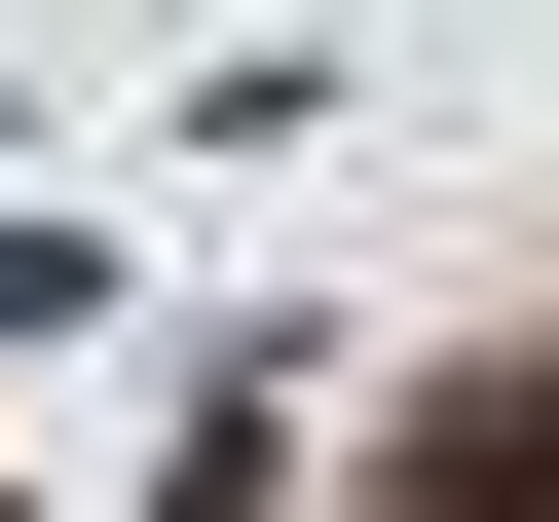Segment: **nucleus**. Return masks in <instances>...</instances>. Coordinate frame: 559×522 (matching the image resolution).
Listing matches in <instances>:
<instances>
[{"instance_id":"1","label":"nucleus","mask_w":559,"mask_h":522,"mask_svg":"<svg viewBox=\"0 0 559 522\" xmlns=\"http://www.w3.org/2000/svg\"><path fill=\"white\" fill-rule=\"evenodd\" d=\"M448 522H559V373H522V411H448Z\"/></svg>"}]
</instances>
